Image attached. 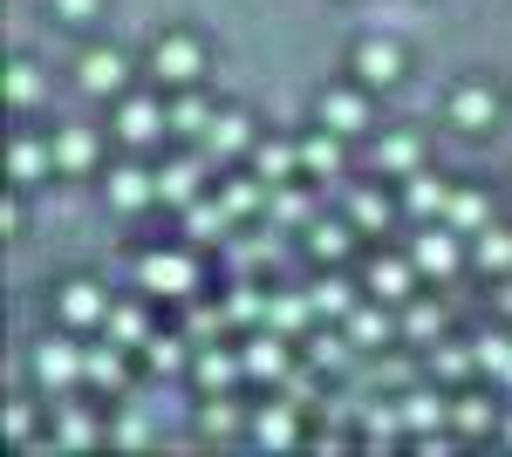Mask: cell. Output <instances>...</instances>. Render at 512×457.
Wrapping results in <instances>:
<instances>
[{
	"label": "cell",
	"instance_id": "obj_1",
	"mask_svg": "<svg viewBox=\"0 0 512 457\" xmlns=\"http://www.w3.org/2000/svg\"><path fill=\"white\" fill-rule=\"evenodd\" d=\"M144 287H151V294H192V260L151 253V260H144Z\"/></svg>",
	"mask_w": 512,
	"mask_h": 457
},
{
	"label": "cell",
	"instance_id": "obj_2",
	"mask_svg": "<svg viewBox=\"0 0 512 457\" xmlns=\"http://www.w3.org/2000/svg\"><path fill=\"white\" fill-rule=\"evenodd\" d=\"M82 369H89V362H82L76 348H62V342H41V348H35V376L48 382V389H62V382H76Z\"/></svg>",
	"mask_w": 512,
	"mask_h": 457
},
{
	"label": "cell",
	"instance_id": "obj_3",
	"mask_svg": "<svg viewBox=\"0 0 512 457\" xmlns=\"http://www.w3.org/2000/svg\"><path fill=\"white\" fill-rule=\"evenodd\" d=\"M151 62H158V76H164V82H192V76H198V48H192L185 35L158 41V48H151Z\"/></svg>",
	"mask_w": 512,
	"mask_h": 457
},
{
	"label": "cell",
	"instance_id": "obj_4",
	"mask_svg": "<svg viewBox=\"0 0 512 457\" xmlns=\"http://www.w3.org/2000/svg\"><path fill=\"white\" fill-rule=\"evenodd\" d=\"M82 89H89V96H110V89H123V55H117V48L82 55Z\"/></svg>",
	"mask_w": 512,
	"mask_h": 457
},
{
	"label": "cell",
	"instance_id": "obj_5",
	"mask_svg": "<svg viewBox=\"0 0 512 457\" xmlns=\"http://www.w3.org/2000/svg\"><path fill=\"white\" fill-rule=\"evenodd\" d=\"M117 130H123V137H130V144H151V137H158V130H164V110H158V103H144V96H137V103H123Z\"/></svg>",
	"mask_w": 512,
	"mask_h": 457
},
{
	"label": "cell",
	"instance_id": "obj_6",
	"mask_svg": "<svg viewBox=\"0 0 512 457\" xmlns=\"http://www.w3.org/2000/svg\"><path fill=\"white\" fill-rule=\"evenodd\" d=\"M355 69H362L369 82H396V76H403V55H396L390 41H362V55H355Z\"/></svg>",
	"mask_w": 512,
	"mask_h": 457
},
{
	"label": "cell",
	"instance_id": "obj_7",
	"mask_svg": "<svg viewBox=\"0 0 512 457\" xmlns=\"http://www.w3.org/2000/svg\"><path fill=\"white\" fill-rule=\"evenodd\" d=\"M321 123H328V130H362V103H355L349 89H328V96H321Z\"/></svg>",
	"mask_w": 512,
	"mask_h": 457
},
{
	"label": "cell",
	"instance_id": "obj_8",
	"mask_svg": "<svg viewBox=\"0 0 512 457\" xmlns=\"http://www.w3.org/2000/svg\"><path fill=\"white\" fill-rule=\"evenodd\" d=\"M62 314H69V321H103L110 307H103V294H96L89 280H76V287H62Z\"/></svg>",
	"mask_w": 512,
	"mask_h": 457
},
{
	"label": "cell",
	"instance_id": "obj_9",
	"mask_svg": "<svg viewBox=\"0 0 512 457\" xmlns=\"http://www.w3.org/2000/svg\"><path fill=\"white\" fill-rule=\"evenodd\" d=\"M417 267L424 273H451L458 267V246H451L444 232H424V239H417Z\"/></svg>",
	"mask_w": 512,
	"mask_h": 457
},
{
	"label": "cell",
	"instance_id": "obj_10",
	"mask_svg": "<svg viewBox=\"0 0 512 457\" xmlns=\"http://www.w3.org/2000/svg\"><path fill=\"white\" fill-rule=\"evenodd\" d=\"M246 369H253V376H280V369H287V342H280V335H260V342L246 348Z\"/></svg>",
	"mask_w": 512,
	"mask_h": 457
},
{
	"label": "cell",
	"instance_id": "obj_11",
	"mask_svg": "<svg viewBox=\"0 0 512 457\" xmlns=\"http://www.w3.org/2000/svg\"><path fill=\"white\" fill-rule=\"evenodd\" d=\"M151 191H158V178H144L137 164H123L117 178H110V198H117V205H144Z\"/></svg>",
	"mask_w": 512,
	"mask_h": 457
},
{
	"label": "cell",
	"instance_id": "obj_12",
	"mask_svg": "<svg viewBox=\"0 0 512 457\" xmlns=\"http://www.w3.org/2000/svg\"><path fill=\"white\" fill-rule=\"evenodd\" d=\"M205 144H212V151H246V144H253V137H246V116H212V123H205Z\"/></svg>",
	"mask_w": 512,
	"mask_h": 457
},
{
	"label": "cell",
	"instance_id": "obj_13",
	"mask_svg": "<svg viewBox=\"0 0 512 457\" xmlns=\"http://www.w3.org/2000/svg\"><path fill=\"white\" fill-rule=\"evenodd\" d=\"M369 287H376L383 301H396V294H410V267H403V260H376V267H369Z\"/></svg>",
	"mask_w": 512,
	"mask_h": 457
},
{
	"label": "cell",
	"instance_id": "obj_14",
	"mask_svg": "<svg viewBox=\"0 0 512 457\" xmlns=\"http://www.w3.org/2000/svg\"><path fill=\"white\" fill-rule=\"evenodd\" d=\"M308 314H315V301H294V294H280V301L267 307V321H274L280 335H294V328H308Z\"/></svg>",
	"mask_w": 512,
	"mask_h": 457
},
{
	"label": "cell",
	"instance_id": "obj_15",
	"mask_svg": "<svg viewBox=\"0 0 512 457\" xmlns=\"http://www.w3.org/2000/svg\"><path fill=\"white\" fill-rule=\"evenodd\" d=\"M55 157H62L69 171H82V164L96 157V137H89V130H62V137H55Z\"/></svg>",
	"mask_w": 512,
	"mask_h": 457
},
{
	"label": "cell",
	"instance_id": "obj_16",
	"mask_svg": "<svg viewBox=\"0 0 512 457\" xmlns=\"http://www.w3.org/2000/svg\"><path fill=\"white\" fill-rule=\"evenodd\" d=\"M192 191H198V164H171L158 178V198H171V205H185Z\"/></svg>",
	"mask_w": 512,
	"mask_h": 457
},
{
	"label": "cell",
	"instance_id": "obj_17",
	"mask_svg": "<svg viewBox=\"0 0 512 457\" xmlns=\"http://www.w3.org/2000/svg\"><path fill=\"white\" fill-rule=\"evenodd\" d=\"M410 212H451V191L437 185V178H417L410 185Z\"/></svg>",
	"mask_w": 512,
	"mask_h": 457
},
{
	"label": "cell",
	"instance_id": "obj_18",
	"mask_svg": "<svg viewBox=\"0 0 512 457\" xmlns=\"http://www.w3.org/2000/svg\"><path fill=\"white\" fill-rule=\"evenodd\" d=\"M492 116H499V103H492V96H485V89H465V96H458V123H492Z\"/></svg>",
	"mask_w": 512,
	"mask_h": 457
},
{
	"label": "cell",
	"instance_id": "obj_19",
	"mask_svg": "<svg viewBox=\"0 0 512 457\" xmlns=\"http://www.w3.org/2000/svg\"><path fill=\"white\" fill-rule=\"evenodd\" d=\"M294 157H301V151H287V144H260L253 164H260V178H287V171H294Z\"/></svg>",
	"mask_w": 512,
	"mask_h": 457
},
{
	"label": "cell",
	"instance_id": "obj_20",
	"mask_svg": "<svg viewBox=\"0 0 512 457\" xmlns=\"http://www.w3.org/2000/svg\"><path fill=\"white\" fill-rule=\"evenodd\" d=\"M226 219H233V205H226V198H219V205H192V232H198V239L226 232Z\"/></svg>",
	"mask_w": 512,
	"mask_h": 457
},
{
	"label": "cell",
	"instance_id": "obj_21",
	"mask_svg": "<svg viewBox=\"0 0 512 457\" xmlns=\"http://www.w3.org/2000/svg\"><path fill=\"white\" fill-rule=\"evenodd\" d=\"M41 164H48V151H41L35 137H21V144H14V178L28 185V178H41Z\"/></svg>",
	"mask_w": 512,
	"mask_h": 457
},
{
	"label": "cell",
	"instance_id": "obj_22",
	"mask_svg": "<svg viewBox=\"0 0 512 457\" xmlns=\"http://www.w3.org/2000/svg\"><path fill=\"white\" fill-rule=\"evenodd\" d=\"M301 164H308V171H335V164H342V144H335V137H315V144H301Z\"/></svg>",
	"mask_w": 512,
	"mask_h": 457
},
{
	"label": "cell",
	"instance_id": "obj_23",
	"mask_svg": "<svg viewBox=\"0 0 512 457\" xmlns=\"http://www.w3.org/2000/svg\"><path fill=\"white\" fill-rule=\"evenodd\" d=\"M478 267H499V273L512 267V239L506 232H485V239H478Z\"/></svg>",
	"mask_w": 512,
	"mask_h": 457
},
{
	"label": "cell",
	"instance_id": "obj_24",
	"mask_svg": "<svg viewBox=\"0 0 512 457\" xmlns=\"http://www.w3.org/2000/svg\"><path fill=\"white\" fill-rule=\"evenodd\" d=\"M233 355H198V382H205V389H226V382H233Z\"/></svg>",
	"mask_w": 512,
	"mask_h": 457
},
{
	"label": "cell",
	"instance_id": "obj_25",
	"mask_svg": "<svg viewBox=\"0 0 512 457\" xmlns=\"http://www.w3.org/2000/svg\"><path fill=\"white\" fill-rule=\"evenodd\" d=\"M355 226H390V198L383 191H362L355 198Z\"/></svg>",
	"mask_w": 512,
	"mask_h": 457
},
{
	"label": "cell",
	"instance_id": "obj_26",
	"mask_svg": "<svg viewBox=\"0 0 512 457\" xmlns=\"http://www.w3.org/2000/svg\"><path fill=\"white\" fill-rule=\"evenodd\" d=\"M308 301H315V314H342L349 307V287L342 280H321V287H308Z\"/></svg>",
	"mask_w": 512,
	"mask_h": 457
},
{
	"label": "cell",
	"instance_id": "obj_27",
	"mask_svg": "<svg viewBox=\"0 0 512 457\" xmlns=\"http://www.w3.org/2000/svg\"><path fill=\"white\" fill-rule=\"evenodd\" d=\"M437 417H444V403H437V396H403V423H417V430H431Z\"/></svg>",
	"mask_w": 512,
	"mask_h": 457
},
{
	"label": "cell",
	"instance_id": "obj_28",
	"mask_svg": "<svg viewBox=\"0 0 512 457\" xmlns=\"http://www.w3.org/2000/svg\"><path fill=\"white\" fill-rule=\"evenodd\" d=\"M478 369H512V342L506 335H485V342H478Z\"/></svg>",
	"mask_w": 512,
	"mask_h": 457
},
{
	"label": "cell",
	"instance_id": "obj_29",
	"mask_svg": "<svg viewBox=\"0 0 512 457\" xmlns=\"http://www.w3.org/2000/svg\"><path fill=\"white\" fill-rule=\"evenodd\" d=\"M349 335H355V342H362V348H369V342H383V335H390V321L362 307V314H355V321H349Z\"/></svg>",
	"mask_w": 512,
	"mask_h": 457
},
{
	"label": "cell",
	"instance_id": "obj_30",
	"mask_svg": "<svg viewBox=\"0 0 512 457\" xmlns=\"http://www.w3.org/2000/svg\"><path fill=\"white\" fill-rule=\"evenodd\" d=\"M376 164H390V171H410V164H417V144H410V137H390V144L376 151Z\"/></svg>",
	"mask_w": 512,
	"mask_h": 457
},
{
	"label": "cell",
	"instance_id": "obj_31",
	"mask_svg": "<svg viewBox=\"0 0 512 457\" xmlns=\"http://www.w3.org/2000/svg\"><path fill=\"white\" fill-rule=\"evenodd\" d=\"M478 219H485V198L478 191H458L451 198V226H478Z\"/></svg>",
	"mask_w": 512,
	"mask_h": 457
},
{
	"label": "cell",
	"instance_id": "obj_32",
	"mask_svg": "<svg viewBox=\"0 0 512 457\" xmlns=\"http://www.w3.org/2000/svg\"><path fill=\"white\" fill-rule=\"evenodd\" d=\"M110 335H117V342H144V314H137V307H117V314H110Z\"/></svg>",
	"mask_w": 512,
	"mask_h": 457
},
{
	"label": "cell",
	"instance_id": "obj_33",
	"mask_svg": "<svg viewBox=\"0 0 512 457\" xmlns=\"http://www.w3.org/2000/svg\"><path fill=\"white\" fill-rule=\"evenodd\" d=\"M205 123H212V110H205V103H192V96L171 110V130H205Z\"/></svg>",
	"mask_w": 512,
	"mask_h": 457
},
{
	"label": "cell",
	"instance_id": "obj_34",
	"mask_svg": "<svg viewBox=\"0 0 512 457\" xmlns=\"http://www.w3.org/2000/svg\"><path fill=\"white\" fill-rule=\"evenodd\" d=\"M315 253H321V260L349 253V232H342V226H315Z\"/></svg>",
	"mask_w": 512,
	"mask_h": 457
},
{
	"label": "cell",
	"instance_id": "obj_35",
	"mask_svg": "<svg viewBox=\"0 0 512 457\" xmlns=\"http://www.w3.org/2000/svg\"><path fill=\"white\" fill-rule=\"evenodd\" d=\"M226 205H233V212H253V205H260V185H253V178H233V185H226Z\"/></svg>",
	"mask_w": 512,
	"mask_h": 457
},
{
	"label": "cell",
	"instance_id": "obj_36",
	"mask_svg": "<svg viewBox=\"0 0 512 457\" xmlns=\"http://www.w3.org/2000/svg\"><path fill=\"white\" fill-rule=\"evenodd\" d=\"M260 437H267V444H287V437H294V417H287V410H267V417H260Z\"/></svg>",
	"mask_w": 512,
	"mask_h": 457
},
{
	"label": "cell",
	"instance_id": "obj_37",
	"mask_svg": "<svg viewBox=\"0 0 512 457\" xmlns=\"http://www.w3.org/2000/svg\"><path fill=\"white\" fill-rule=\"evenodd\" d=\"M7 96H14V103H28V96H35V69H28V62H14V69H7Z\"/></svg>",
	"mask_w": 512,
	"mask_h": 457
},
{
	"label": "cell",
	"instance_id": "obj_38",
	"mask_svg": "<svg viewBox=\"0 0 512 457\" xmlns=\"http://www.w3.org/2000/svg\"><path fill=\"white\" fill-rule=\"evenodd\" d=\"M274 212L287 219V226H301V219H308V198H301V191H280V198H274Z\"/></svg>",
	"mask_w": 512,
	"mask_h": 457
},
{
	"label": "cell",
	"instance_id": "obj_39",
	"mask_svg": "<svg viewBox=\"0 0 512 457\" xmlns=\"http://www.w3.org/2000/svg\"><path fill=\"white\" fill-rule=\"evenodd\" d=\"M89 376H96V382H123V362H117V348H110V355H89Z\"/></svg>",
	"mask_w": 512,
	"mask_h": 457
},
{
	"label": "cell",
	"instance_id": "obj_40",
	"mask_svg": "<svg viewBox=\"0 0 512 457\" xmlns=\"http://www.w3.org/2000/svg\"><path fill=\"white\" fill-rule=\"evenodd\" d=\"M458 423H465V430H485V423H492V410H485L478 396H465V403H458Z\"/></svg>",
	"mask_w": 512,
	"mask_h": 457
},
{
	"label": "cell",
	"instance_id": "obj_41",
	"mask_svg": "<svg viewBox=\"0 0 512 457\" xmlns=\"http://www.w3.org/2000/svg\"><path fill=\"white\" fill-rule=\"evenodd\" d=\"M437 328H444L437 307H410V335H437Z\"/></svg>",
	"mask_w": 512,
	"mask_h": 457
},
{
	"label": "cell",
	"instance_id": "obj_42",
	"mask_svg": "<svg viewBox=\"0 0 512 457\" xmlns=\"http://www.w3.org/2000/svg\"><path fill=\"white\" fill-rule=\"evenodd\" d=\"M472 362H478V355H458V348H444V355H437V376H465Z\"/></svg>",
	"mask_w": 512,
	"mask_h": 457
},
{
	"label": "cell",
	"instance_id": "obj_43",
	"mask_svg": "<svg viewBox=\"0 0 512 457\" xmlns=\"http://www.w3.org/2000/svg\"><path fill=\"white\" fill-rule=\"evenodd\" d=\"M185 355H178V342H151V369H178Z\"/></svg>",
	"mask_w": 512,
	"mask_h": 457
},
{
	"label": "cell",
	"instance_id": "obj_44",
	"mask_svg": "<svg viewBox=\"0 0 512 457\" xmlns=\"http://www.w3.org/2000/svg\"><path fill=\"white\" fill-rule=\"evenodd\" d=\"M89 437H96V430H89L82 417H69V423H62V444H89Z\"/></svg>",
	"mask_w": 512,
	"mask_h": 457
},
{
	"label": "cell",
	"instance_id": "obj_45",
	"mask_svg": "<svg viewBox=\"0 0 512 457\" xmlns=\"http://www.w3.org/2000/svg\"><path fill=\"white\" fill-rule=\"evenodd\" d=\"M308 355H315L321 369H335V362H342V342H315V348H308Z\"/></svg>",
	"mask_w": 512,
	"mask_h": 457
},
{
	"label": "cell",
	"instance_id": "obj_46",
	"mask_svg": "<svg viewBox=\"0 0 512 457\" xmlns=\"http://www.w3.org/2000/svg\"><path fill=\"white\" fill-rule=\"evenodd\" d=\"M55 7H62L69 21H89V14H96V0H55Z\"/></svg>",
	"mask_w": 512,
	"mask_h": 457
},
{
	"label": "cell",
	"instance_id": "obj_47",
	"mask_svg": "<svg viewBox=\"0 0 512 457\" xmlns=\"http://www.w3.org/2000/svg\"><path fill=\"white\" fill-rule=\"evenodd\" d=\"M506 437H512V423H506Z\"/></svg>",
	"mask_w": 512,
	"mask_h": 457
},
{
	"label": "cell",
	"instance_id": "obj_48",
	"mask_svg": "<svg viewBox=\"0 0 512 457\" xmlns=\"http://www.w3.org/2000/svg\"><path fill=\"white\" fill-rule=\"evenodd\" d=\"M506 376H512V369H506Z\"/></svg>",
	"mask_w": 512,
	"mask_h": 457
}]
</instances>
